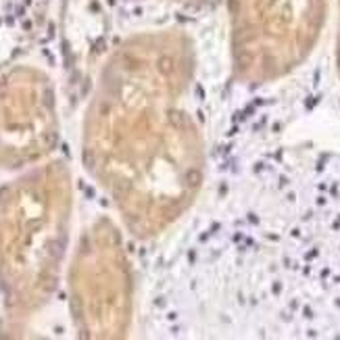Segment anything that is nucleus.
I'll list each match as a JSON object with an SVG mask.
<instances>
[{
  "label": "nucleus",
  "mask_w": 340,
  "mask_h": 340,
  "mask_svg": "<svg viewBox=\"0 0 340 340\" xmlns=\"http://www.w3.org/2000/svg\"><path fill=\"white\" fill-rule=\"evenodd\" d=\"M338 67H340V31H338Z\"/></svg>",
  "instance_id": "nucleus-2"
},
{
  "label": "nucleus",
  "mask_w": 340,
  "mask_h": 340,
  "mask_svg": "<svg viewBox=\"0 0 340 340\" xmlns=\"http://www.w3.org/2000/svg\"><path fill=\"white\" fill-rule=\"evenodd\" d=\"M323 0H242L244 65L257 77L292 69L311 50Z\"/></svg>",
  "instance_id": "nucleus-1"
}]
</instances>
